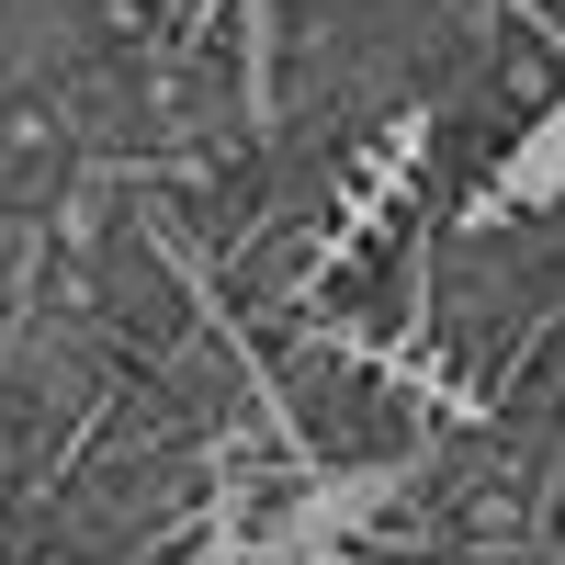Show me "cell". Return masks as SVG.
Masks as SVG:
<instances>
[{
	"label": "cell",
	"instance_id": "cell-3",
	"mask_svg": "<svg viewBox=\"0 0 565 565\" xmlns=\"http://www.w3.org/2000/svg\"><path fill=\"white\" fill-rule=\"evenodd\" d=\"M295 565H362V554H351V543H317V554H295Z\"/></svg>",
	"mask_w": 565,
	"mask_h": 565
},
{
	"label": "cell",
	"instance_id": "cell-2",
	"mask_svg": "<svg viewBox=\"0 0 565 565\" xmlns=\"http://www.w3.org/2000/svg\"><path fill=\"white\" fill-rule=\"evenodd\" d=\"M385 487L396 476H317L295 509H282V521H271V543L282 554H317V543H351L362 521H373V509H385Z\"/></svg>",
	"mask_w": 565,
	"mask_h": 565
},
{
	"label": "cell",
	"instance_id": "cell-1",
	"mask_svg": "<svg viewBox=\"0 0 565 565\" xmlns=\"http://www.w3.org/2000/svg\"><path fill=\"white\" fill-rule=\"evenodd\" d=\"M543 204H565V90L509 136V159L487 170V193H476V215L498 226V215H543Z\"/></svg>",
	"mask_w": 565,
	"mask_h": 565
}]
</instances>
